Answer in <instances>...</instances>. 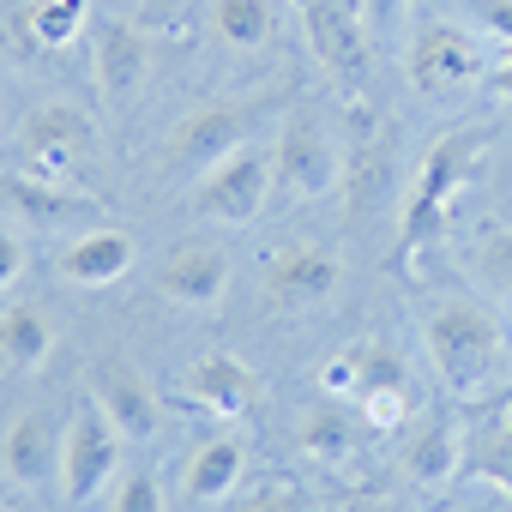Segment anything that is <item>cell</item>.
Listing matches in <instances>:
<instances>
[{
    "label": "cell",
    "mask_w": 512,
    "mask_h": 512,
    "mask_svg": "<svg viewBox=\"0 0 512 512\" xmlns=\"http://www.w3.org/2000/svg\"><path fill=\"white\" fill-rule=\"evenodd\" d=\"M482 151H488V133L482 127H458V133H440L428 145V157L416 169V193L404 205V241H398V266L404 272L416 266V253L446 229V211H452L458 187L470 181V169L482 163Z\"/></svg>",
    "instance_id": "cell-1"
},
{
    "label": "cell",
    "mask_w": 512,
    "mask_h": 512,
    "mask_svg": "<svg viewBox=\"0 0 512 512\" xmlns=\"http://www.w3.org/2000/svg\"><path fill=\"white\" fill-rule=\"evenodd\" d=\"M500 350H506L500 326L470 302H446L428 320V356H434V368L452 392H482L500 368Z\"/></svg>",
    "instance_id": "cell-2"
},
{
    "label": "cell",
    "mask_w": 512,
    "mask_h": 512,
    "mask_svg": "<svg viewBox=\"0 0 512 512\" xmlns=\"http://www.w3.org/2000/svg\"><path fill=\"white\" fill-rule=\"evenodd\" d=\"M266 193H272V157L266 151H235L217 169H205V181L193 193V211L217 217V223H247V217L266 211Z\"/></svg>",
    "instance_id": "cell-3"
},
{
    "label": "cell",
    "mask_w": 512,
    "mask_h": 512,
    "mask_svg": "<svg viewBox=\"0 0 512 512\" xmlns=\"http://www.w3.org/2000/svg\"><path fill=\"white\" fill-rule=\"evenodd\" d=\"M332 181H338L332 139L308 115H296L284 127V139L272 145V193H284V199H320V193H332Z\"/></svg>",
    "instance_id": "cell-4"
},
{
    "label": "cell",
    "mask_w": 512,
    "mask_h": 512,
    "mask_svg": "<svg viewBox=\"0 0 512 512\" xmlns=\"http://www.w3.org/2000/svg\"><path fill=\"white\" fill-rule=\"evenodd\" d=\"M121 428L97 410V404H85L73 422H67V440H61V476H67V494L73 500H91L109 476H115V464H121Z\"/></svg>",
    "instance_id": "cell-5"
},
{
    "label": "cell",
    "mask_w": 512,
    "mask_h": 512,
    "mask_svg": "<svg viewBox=\"0 0 512 512\" xmlns=\"http://www.w3.org/2000/svg\"><path fill=\"white\" fill-rule=\"evenodd\" d=\"M476 73H482V55H476V43H470L458 25L428 19V25L416 31V43H410V85H416L422 97H446V91L470 85Z\"/></svg>",
    "instance_id": "cell-6"
},
{
    "label": "cell",
    "mask_w": 512,
    "mask_h": 512,
    "mask_svg": "<svg viewBox=\"0 0 512 512\" xmlns=\"http://www.w3.org/2000/svg\"><path fill=\"white\" fill-rule=\"evenodd\" d=\"M19 151H25L31 169H43L49 181H61V175H73V163L91 151V121H85L73 103H43V109H31L25 127H19Z\"/></svg>",
    "instance_id": "cell-7"
},
{
    "label": "cell",
    "mask_w": 512,
    "mask_h": 512,
    "mask_svg": "<svg viewBox=\"0 0 512 512\" xmlns=\"http://www.w3.org/2000/svg\"><path fill=\"white\" fill-rule=\"evenodd\" d=\"M247 127H253L247 109H235V103H205V109H193V115L169 133V151H175V163H187V169H217L223 157H235V145L247 139Z\"/></svg>",
    "instance_id": "cell-8"
},
{
    "label": "cell",
    "mask_w": 512,
    "mask_h": 512,
    "mask_svg": "<svg viewBox=\"0 0 512 512\" xmlns=\"http://www.w3.org/2000/svg\"><path fill=\"white\" fill-rule=\"evenodd\" d=\"M338 278H344L338 253H326V247H284L272 260V272H266V290H272L278 308H314V302H326L338 290Z\"/></svg>",
    "instance_id": "cell-9"
},
{
    "label": "cell",
    "mask_w": 512,
    "mask_h": 512,
    "mask_svg": "<svg viewBox=\"0 0 512 512\" xmlns=\"http://www.w3.org/2000/svg\"><path fill=\"white\" fill-rule=\"evenodd\" d=\"M157 290L181 308H211L223 290H229V260H223V247H205V241H187L175 247L163 272H157Z\"/></svg>",
    "instance_id": "cell-10"
},
{
    "label": "cell",
    "mask_w": 512,
    "mask_h": 512,
    "mask_svg": "<svg viewBox=\"0 0 512 512\" xmlns=\"http://www.w3.org/2000/svg\"><path fill=\"white\" fill-rule=\"evenodd\" d=\"M302 19H308V43L314 55L338 73V79H362V31H356V7L344 0H296Z\"/></svg>",
    "instance_id": "cell-11"
},
{
    "label": "cell",
    "mask_w": 512,
    "mask_h": 512,
    "mask_svg": "<svg viewBox=\"0 0 512 512\" xmlns=\"http://www.w3.org/2000/svg\"><path fill=\"white\" fill-rule=\"evenodd\" d=\"M145 73H151V49H145V37H139L133 25L109 19V25L97 31V85H103V97L127 109V103L139 97Z\"/></svg>",
    "instance_id": "cell-12"
},
{
    "label": "cell",
    "mask_w": 512,
    "mask_h": 512,
    "mask_svg": "<svg viewBox=\"0 0 512 512\" xmlns=\"http://www.w3.org/2000/svg\"><path fill=\"white\" fill-rule=\"evenodd\" d=\"M91 386H97V410H103L127 440H151V434H157V398H151V386H145L127 362H103V368L91 374Z\"/></svg>",
    "instance_id": "cell-13"
},
{
    "label": "cell",
    "mask_w": 512,
    "mask_h": 512,
    "mask_svg": "<svg viewBox=\"0 0 512 512\" xmlns=\"http://www.w3.org/2000/svg\"><path fill=\"white\" fill-rule=\"evenodd\" d=\"M253 386H260L253 368L241 356H229V350H211L205 362L187 368V398L205 404V410H217V416H241L253 404Z\"/></svg>",
    "instance_id": "cell-14"
},
{
    "label": "cell",
    "mask_w": 512,
    "mask_h": 512,
    "mask_svg": "<svg viewBox=\"0 0 512 512\" xmlns=\"http://www.w3.org/2000/svg\"><path fill=\"white\" fill-rule=\"evenodd\" d=\"M127 266H133V235L127 229H91L61 253L67 284H115V278H127Z\"/></svg>",
    "instance_id": "cell-15"
},
{
    "label": "cell",
    "mask_w": 512,
    "mask_h": 512,
    "mask_svg": "<svg viewBox=\"0 0 512 512\" xmlns=\"http://www.w3.org/2000/svg\"><path fill=\"white\" fill-rule=\"evenodd\" d=\"M0 464H7V476H13V482L43 488V482L55 476V464H61V446H55V434H49V416H19V422L7 428Z\"/></svg>",
    "instance_id": "cell-16"
},
{
    "label": "cell",
    "mask_w": 512,
    "mask_h": 512,
    "mask_svg": "<svg viewBox=\"0 0 512 512\" xmlns=\"http://www.w3.org/2000/svg\"><path fill=\"white\" fill-rule=\"evenodd\" d=\"M49 350H55V332H49L43 308H25V302H19V308L0 314V368L31 374V368L49 362Z\"/></svg>",
    "instance_id": "cell-17"
},
{
    "label": "cell",
    "mask_w": 512,
    "mask_h": 512,
    "mask_svg": "<svg viewBox=\"0 0 512 512\" xmlns=\"http://www.w3.org/2000/svg\"><path fill=\"white\" fill-rule=\"evenodd\" d=\"M211 25L229 49H266L278 37V7L272 0H211Z\"/></svg>",
    "instance_id": "cell-18"
},
{
    "label": "cell",
    "mask_w": 512,
    "mask_h": 512,
    "mask_svg": "<svg viewBox=\"0 0 512 512\" xmlns=\"http://www.w3.org/2000/svg\"><path fill=\"white\" fill-rule=\"evenodd\" d=\"M296 440H302V452H308V458L338 464V458H350L356 428H350V416H344V410H308V416H302V428H296Z\"/></svg>",
    "instance_id": "cell-19"
},
{
    "label": "cell",
    "mask_w": 512,
    "mask_h": 512,
    "mask_svg": "<svg viewBox=\"0 0 512 512\" xmlns=\"http://www.w3.org/2000/svg\"><path fill=\"white\" fill-rule=\"evenodd\" d=\"M235 476H241V446L235 440H211V446H199V458L187 470V488L199 500H223L235 488Z\"/></svg>",
    "instance_id": "cell-20"
},
{
    "label": "cell",
    "mask_w": 512,
    "mask_h": 512,
    "mask_svg": "<svg viewBox=\"0 0 512 512\" xmlns=\"http://www.w3.org/2000/svg\"><path fill=\"white\" fill-rule=\"evenodd\" d=\"M7 199L19 205V211H31L37 223H61V217H85L91 211V199H79V193H61V187H49V181H7Z\"/></svg>",
    "instance_id": "cell-21"
},
{
    "label": "cell",
    "mask_w": 512,
    "mask_h": 512,
    "mask_svg": "<svg viewBox=\"0 0 512 512\" xmlns=\"http://www.w3.org/2000/svg\"><path fill=\"white\" fill-rule=\"evenodd\" d=\"M470 272L494 290V296H512V229H482L470 241Z\"/></svg>",
    "instance_id": "cell-22"
},
{
    "label": "cell",
    "mask_w": 512,
    "mask_h": 512,
    "mask_svg": "<svg viewBox=\"0 0 512 512\" xmlns=\"http://www.w3.org/2000/svg\"><path fill=\"white\" fill-rule=\"evenodd\" d=\"M85 7L91 0H37L31 7V37L43 49H67L79 37V25H85Z\"/></svg>",
    "instance_id": "cell-23"
},
{
    "label": "cell",
    "mask_w": 512,
    "mask_h": 512,
    "mask_svg": "<svg viewBox=\"0 0 512 512\" xmlns=\"http://www.w3.org/2000/svg\"><path fill=\"white\" fill-rule=\"evenodd\" d=\"M392 386H410L404 356H398L392 344H362V350H356V398H362V392H392Z\"/></svg>",
    "instance_id": "cell-24"
},
{
    "label": "cell",
    "mask_w": 512,
    "mask_h": 512,
    "mask_svg": "<svg viewBox=\"0 0 512 512\" xmlns=\"http://www.w3.org/2000/svg\"><path fill=\"white\" fill-rule=\"evenodd\" d=\"M452 470H458V434L434 428V434H422V440L410 446V476H416V482L440 488V482H446Z\"/></svg>",
    "instance_id": "cell-25"
},
{
    "label": "cell",
    "mask_w": 512,
    "mask_h": 512,
    "mask_svg": "<svg viewBox=\"0 0 512 512\" xmlns=\"http://www.w3.org/2000/svg\"><path fill=\"white\" fill-rule=\"evenodd\" d=\"M115 512H163L157 476H151V470H133V476L121 482V494H115Z\"/></svg>",
    "instance_id": "cell-26"
},
{
    "label": "cell",
    "mask_w": 512,
    "mask_h": 512,
    "mask_svg": "<svg viewBox=\"0 0 512 512\" xmlns=\"http://www.w3.org/2000/svg\"><path fill=\"white\" fill-rule=\"evenodd\" d=\"M404 410H410V392H404V386H392V392H362V416H368V428H398Z\"/></svg>",
    "instance_id": "cell-27"
},
{
    "label": "cell",
    "mask_w": 512,
    "mask_h": 512,
    "mask_svg": "<svg viewBox=\"0 0 512 512\" xmlns=\"http://www.w3.org/2000/svg\"><path fill=\"white\" fill-rule=\"evenodd\" d=\"M241 512H308V500H302V488H290V482H278V488H266L260 500H247Z\"/></svg>",
    "instance_id": "cell-28"
},
{
    "label": "cell",
    "mask_w": 512,
    "mask_h": 512,
    "mask_svg": "<svg viewBox=\"0 0 512 512\" xmlns=\"http://www.w3.org/2000/svg\"><path fill=\"white\" fill-rule=\"evenodd\" d=\"M482 470H488L494 482H506V488H512V428H500V434H494V446H488Z\"/></svg>",
    "instance_id": "cell-29"
},
{
    "label": "cell",
    "mask_w": 512,
    "mask_h": 512,
    "mask_svg": "<svg viewBox=\"0 0 512 512\" xmlns=\"http://www.w3.org/2000/svg\"><path fill=\"white\" fill-rule=\"evenodd\" d=\"M19 272H25V241L13 229H0V290H7Z\"/></svg>",
    "instance_id": "cell-30"
},
{
    "label": "cell",
    "mask_w": 512,
    "mask_h": 512,
    "mask_svg": "<svg viewBox=\"0 0 512 512\" xmlns=\"http://www.w3.org/2000/svg\"><path fill=\"white\" fill-rule=\"evenodd\" d=\"M476 19H482L494 37H506V43H512V0H476Z\"/></svg>",
    "instance_id": "cell-31"
},
{
    "label": "cell",
    "mask_w": 512,
    "mask_h": 512,
    "mask_svg": "<svg viewBox=\"0 0 512 512\" xmlns=\"http://www.w3.org/2000/svg\"><path fill=\"white\" fill-rule=\"evenodd\" d=\"M320 380H326L332 392H356V356H332V362L320 368Z\"/></svg>",
    "instance_id": "cell-32"
},
{
    "label": "cell",
    "mask_w": 512,
    "mask_h": 512,
    "mask_svg": "<svg viewBox=\"0 0 512 512\" xmlns=\"http://www.w3.org/2000/svg\"><path fill=\"white\" fill-rule=\"evenodd\" d=\"M362 7H368V25H374V31H392V25L404 19L410 0H362Z\"/></svg>",
    "instance_id": "cell-33"
},
{
    "label": "cell",
    "mask_w": 512,
    "mask_h": 512,
    "mask_svg": "<svg viewBox=\"0 0 512 512\" xmlns=\"http://www.w3.org/2000/svg\"><path fill=\"white\" fill-rule=\"evenodd\" d=\"M488 91H494V97H512V55H506V61L488 73Z\"/></svg>",
    "instance_id": "cell-34"
},
{
    "label": "cell",
    "mask_w": 512,
    "mask_h": 512,
    "mask_svg": "<svg viewBox=\"0 0 512 512\" xmlns=\"http://www.w3.org/2000/svg\"><path fill=\"white\" fill-rule=\"evenodd\" d=\"M350 512H398V506H350Z\"/></svg>",
    "instance_id": "cell-35"
},
{
    "label": "cell",
    "mask_w": 512,
    "mask_h": 512,
    "mask_svg": "<svg viewBox=\"0 0 512 512\" xmlns=\"http://www.w3.org/2000/svg\"><path fill=\"white\" fill-rule=\"evenodd\" d=\"M344 7H362V0H344Z\"/></svg>",
    "instance_id": "cell-36"
}]
</instances>
